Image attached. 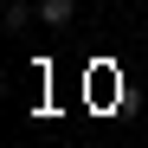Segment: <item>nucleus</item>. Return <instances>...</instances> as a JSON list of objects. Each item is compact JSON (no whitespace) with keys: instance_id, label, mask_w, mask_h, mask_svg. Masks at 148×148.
I'll use <instances>...</instances> for the list:
<instances>
[{"instance_id":"nucleus-1","label":"nucleus","mask_w":148,"mask_h":148,"mask_svg":"<svg viewBox=\"0 0 148 148\" xmlns=\"http://www.w3.org/2000/svg\"><path fill=\"white\" fill-rule=\"evenodd\" d=\"M71 13H77V0H39V19H45V26H71Z\"/></svg>"}]
</instances>
